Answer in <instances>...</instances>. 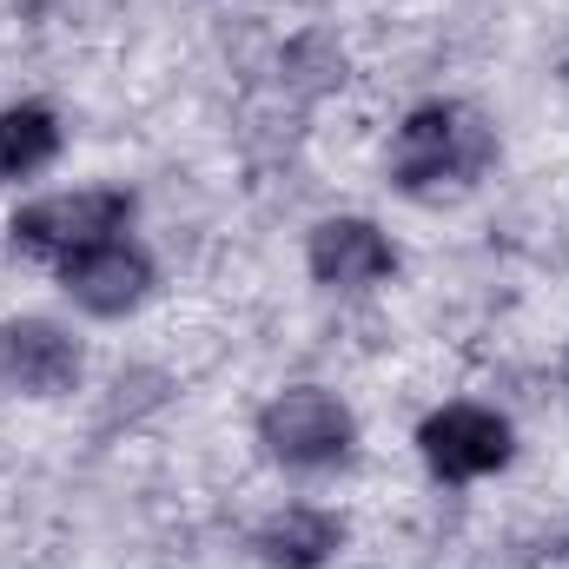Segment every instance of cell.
I'll return each instance as SVG.
<instances>
[{
    "label": "cell",
    "mask_w": 569,
    "mask_h": 569,
    "mask_svg": "<svg viewBox=\"0 0 569 569\" xmlns=\"http://www.w3.org/2000/svg\"><path fill=\"white\" fill-rule=\"evenodd\" d=\"M497 166V127L470 107V100H425L398 120L385 172L405 199H443V192H470L483 172Z\"/></svg>",
    "instance_id": "1"
},
{
    "label": "cell",
    "mask_w": 569,
    "mask_h": 569,
    "mask_svg": "<svg viewBox=\"0 0 569 569\" xmlns=\"http://www.w3.org/2000/svg\"><path fill=\"white\" fill-rule=\"evenodd\" d=\"M133 226V192L127 186H80V192H47L33 206H20L7 219V239L13 252L27 259H47V266H67L107 239H127Z\"/></svg>",
    "instance_id": "2"
},
{
    "label": "cell",
    "mask_w": 569,
    "mask_h": 569,
    "mask_svg": "<svg viewBox=\"0 0 569 569\" xmlns=\"http://www.w3.org/2000/svg\"><path fill=\"white\" fill-rule=\"evenodd\" d=\"M259 450L279 463V470H298V477H318V470H338L358 443V418L338 391L325 385H284L279 398L259 405Z\"/></svg>",
    "instance_id": "3"
},
{
    "label": "cell",
    "mask_w": 569,
    "mask_h": 569,
    "mask_svg": "<svg viewBox=\"0 0 569 569\" xmlns=\"http://www.w3.org/2000/svg\"><path fill=\"white\" fill-rule=\"evenodd\" d=\"M418 457L443 483H477L517 457V425L490 405H443L418 425Z\"/></svg>",
    "instance_id": "4"
},
{
    "label": "cell",
    "mask_w": 569,
    "mask_h": 569,
    "mask_svg": "<svg viewBox=\"0 0 569 569\" xmlns=\"http://www.w3.org/2000/svg\"><path fill=\"white\" fill-rule=\"evenodd\" d=\"M87 378V351L53 318H0V398H67Z\"/></svg>",
    "instance_id": "5"
},
{
    "label": "cell",
    "mask_w": 569,
    "mask_h": 569,
    "mask_svg": "<svg viewBox=\"0 0 569 569\" xmlns=\"http://www.w3.org/2000/svg\"><path fill=\"white\" fill-rule=\"evenodd\" d=\"M305 272L325 291H371L398 272V246L378 219L365 212H338V219H318L311 239H305Z\"/></svg>",
    "instance_id": "6"
},
{
    "label": "cell",
    "mask_w": 569,
    "mask_h": 569,
    "mask_svg": "<svg viewBox=\"0 0 569 569\" xmlns=\"http://www.w3.org/2000/svg\"><path fill=\"white\" fill-rule=\"evenodd\" d=\"M152 284H159V266H152V252H146L140 239H107V246H93V252H80V259L60 266V291L87 318H127V311H140L146 298H152Z\"/></svg>",
    "instance_id": "7"
},
{
    "label": "cell",
    "mask_w": 569,
    "mask_h": 569,
    "mask_svg": "<svg viewBox=\"0 0 569 569\" xmlns=\"http://www.w3.org/2000/svg\"><path fill=\"white\" fill-rule=\"evenodd\" d=\"M252 550L266 569H325L345 550V517L318 503H284L252 530Z\"/></svg>",
    "instance_id": "8"
},
{
    "label": "cell",
    "mask_w": 569,
    "mask_h": 569,
    "mask_svg": "<svg viewBox=\"0 0 569 569\" xmlns=\"http://www.w3.org/2000/svg\"><path fill=\"white\" fill-rule=\"evenodd\" d=\"M60 113L40 107V100H20V107H0V186L13 179H33L60 159Z\"/></svg>",
    "instance_id": "9"
},
{
    "label": "cell",
    "mask_w": 569,
    "mask_h": 569,
    "mask_svg": "<svg viewBox=\"0 0 569 569\" xmlns=\"http://www.w3.org/2000/svg\"><path fill=\"white\" fill-rule=\"evenodd\" d=\"M279 87L291 100H325V93H338L345 87V47L325 33V27H311V33H298V40H284L279 53Z\"/></svg>",
    "instance_id": "10"
}]
</instances>
